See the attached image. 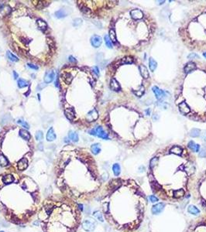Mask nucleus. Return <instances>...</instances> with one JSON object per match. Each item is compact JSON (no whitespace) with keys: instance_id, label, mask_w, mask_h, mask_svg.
<instances>
[{"instance_id":"obj_1","label":"nucleus","mask_w":206,"mask_h":232,"mask_svg":"<svg viewBox=\"0 0 206 232\" xmlns=\"http://www.w3.org/2000/svg\"><path fill=\"white\" fill-rule=\"evenodd\" d=\"M96 221L94 220L92 218H87L85 219V221H83L82 223V228L83 229L86 231H88V232H91V231H93L96 227Z\"/></svg>"},{"instance_id":"obj_2","label":"nucleus","mask_w":206,"mask_h":232,"mask_svg":"<svg viewBox=\"0 0 206 232\" xmlns=\"http://www.w3.org/2000/svg\"><path fill=\"white\" fill-rule=\"evenodd\" d=\"M89 134L93 135H97L98 137L102 138L103 139H109L108 134L104 131V129L101 126H97L95 129L89 131Z\"/></svg>"},{"instance_id":"obj_3","label":"nucleus","mask_w":206,"mask_h":232,"mask_svg":"<svg viewBox=\"0 0 206 232\" xmlns=\"http://www.w3.org/2000/svg\"><path fill=\"white\" fill-rule=\"evenodd\" d=\"M102 40L101 36H99L98 35H94L91 38V43L92 45V47H94L95 48L99 47L102 44Z\"/></svg>"},{"instance_id":"obj_4","label":"nucleus","mask_w":206,"mask_h":232,"mask_svg":"<svg viewBox=\"0 0 206 232\" xmlns=\"http://www.w3.org/2000/svg\"><path fill=\"white\" fill-rule=\"evenodd\" d=\"M55 78V72L54 70H48L46 72L44 76V82L46 84H49L52 82Z\"/></svg>"},{"instance_id":"obj_5","label":"nucleus","mask_w":206,"mask_h":232,"mask_svg":"<svg viewBox=\"0 0 206 232\" xmlns=\"http://www.w3.org/2000/svg\"><path fill=\"white\" fill-rule=\"evenodd\" d=\"M99 117V114L98 112L95 110V109H92V111H90L87 115H86V119L88 121H94L95 120H96Z\"/></svg>"},{"instance_id":"obj_6","label":"nucleus","mask_w":206,"mask_h":232,"mask_svg":"<svg viewBox=\"0 0 206 232\" xmlns=\"http://www.w3.org/2000/svg\"><path fill=\"white\" fill-rule=\"evenodd\" d=\"M152 90H153V91L154 94H155L157 100H161L163 98H164V97H165V92L163 91L162 90H160L158 87L153 86Z\"/></svg>"},{"instance_id":"obj_7","label":"nucleus","mask_w":206,"mask_h":232,"mask_svg":"<svg viewBox=\"0 0 206 232\" xmlns=\"http://www.w3.org/2000/svg\"><path fill=\"white\" fill-rule=\"evenodd\" d=\"M165 207V204L164 203H159L156 205H154L152 207V213L153 214H158L164 210Z\"/></svg>"},{"instance_id":"obj_8","label":"nucleus","mask_w":206,"mask_h":232,"mask_svg":"<svg viewBox=\"0 0 206 232\" xmlns=\"http://www.w3.org/2000/svg\"><path fill=\"white\" fill-rule=\"evenodd\" d=\"M17 167H18V169L20 170H21V171L27 169L28 167V160H27V158H22L18 162Z\"/></svg>"},{"instance_id":"obj_9","label":"nucleus","mask_w":206,"mask_h":232,"mask_svg":"<svg viewBox=\"0 0 206 232\" xmlns=\"http://www.w3.org/2000/svg\"><path fill=\"white\" fill-rule=\"evenodd\" d=\"M131 17L133 19H141L143 17V13L139 9H133L130 12Z\"/></svg>"},{"instance_id":"obj_10","label":"nucleus","mask_w":206,"mask_h":232,"mask_svg":"<svg viewBox=\"0 0 206 232\" xmlns=\"http://www.w3.org/2000/svg\"><path fill=\"white\" fill-rule=\"evenodd\" d=\"M179 110H180V112H181L184 115H187V114L190 113V112H191L190 107L184 101L181 102V104L179 105Z\"/></svg>"},{"instance_id":"obj_11","label":"nucleus","mask_w":206,"mask_h":232,"mask_svg":"<svg viewBox=\"0 0 206 232\" xmlns=\"http://www.w3.org/2000/svg\"><path fill=\"white\" fill-rule=\"evenodd\" d=\"M64 113H65L66 117L69 120H73L75 118V112H74V109L73 108H67L66 110L64 111Z\"/></svg>"},{"instance_id":"obj_12","label":"nucleus","mask_w":206,"mask_h":232,"mask_svg":"<svg viewBox=\"0 0 206 232\" xmlns=\"http://www.w3.org/2000/svg\"><path fill=\"white\" fill-rule=\"evenodd\" d=\"M197 68L196 67V64L193 62H189L186 64V66L184 67V72L186 74H188V73H191V71H193L194 70H195Z\"/></svg>"},{"instance_id":"obj_13","label":"nucleus","mask_w":206,"mask_h":232,"mask_svg":"<svg viewBox=\"0 0 206 232\" xmlns=\"http://www.w3.org/2000/svg\"><path fill=\"white\" fill-rule=\"evenodd\" d=\"M110 87L112 91H119L121 89L120 85L115 78H112L110 81Z\"/></svg>"},{"instance_id":"obj_14","label":"nucleus","mask_w":206,"mask_h":232,"mask_svg":"<svg viewBox=\"0 0 206 232\" xmlns=\"http://www.w3.org/2000/svg\"><path fill=\"white\" fill-rule=\"evenodd\" d=\"M56 137L57 136H56V134L54 131V128H50L47 133V140L48 142H52L54 139H56Z\"/></svg>"},{"instance_id":"obj_15","label":"nucleus","mask_w":206,"mask_h":232,"mask_svg":"<svg viewBox=\"0 0 206 232\" xmlns=\"http://www.w3.org/2000/svg\"><path fill=\"white\" fill-rule=\"evenodd\" d=\"M19 135H20V136L22 139L27 140V141H29L31 138V135L30 134V132L27 130H25V129H20V132H19Z\"/></svg>"},{"instance_id":"obj_16","label":"nucleus","mask_w":206,"mask_h":232,"mask_svg":"<svg viewBox=\"0 0 206 232\" xmlns=\"http://www.w3.org/2000/svg\"><path fill=\"white\" fill-rule=\"evenodd\" d=\"M2 182L5 184H10V183L14 182L15 178L13 176L11 175V174H8V175H5V176H2Z\"/></svg>"},{"instance_id":"obj_17","label":"nucleus","mask_w":206,"mask_h":232,"mask_svg":"<svg viewBox=\"0 0 206 232\" xmlns=\"http://www.w3.org/2000/svg\"><path fill=\"white\" fill-rule=\"evenodd\" d=\"M139 71L142 77H144L145 79H147L148 77H149V71H148L147 68L144 65H139Z\"/></svg>"},{"instance_id":"obj_18","label":"nucleus","mask_w":206,"mask_h":232,"mask_svg":"<svg viewBox=\"0 0 206 232\" xmlns=\"http://www.w3.org/2000/svg\"><path fill=\"white\" fill-rule=\"evenodd\" d=\"M188 148L190 149H191L192 151L194 152H198L199 150H200V145L196 144L195 143H194L193 141H191L188 143Z\"/></svg>"},{"instance_id":"obj_19","label":"nucleus","mask_w":206,"mask_h":232,"mask_svg":"<svg viewBox=\"0 0 206 232\" xmlns=\"http://www.w3.org/2000/svg\"><path fill=\"white\" fill-rule=\"evenodd\" d=\"M36 23H37V26H38V27H39L40 29H41V30H46L47 29V24L46 22L43 21V19H37Z\"/></svg>"},{"instance_id":"obj_20","label":"nucleus","mask_w":206,"mask_h":232,"mask_svg":"<svg viewBox=\"0 0 206 232\" xmlns=\"http://www.w3.org/2000/svg\"><path fill=\"white\" fill-rule=\"evenodd\" d=\"M91 150L92 152V153L94 155H98L100 152H101V146L100 144L99 143H95L93 145H92L91 146Z\"/></svg>"},{"instance_id":"obj_21","label":"nucleus","mask_w":206,"mask_h":232,"mask_svg":"<svg viewBox=\"0 0 206 232\" xmlns=\"http://www.w3.org/2000/svg\"><path fill=\"white\" fill-rule=\"evenodd\" d=\"M68 12L65 11V9H59L57 12H55V16L58 19H61V18H64L65 16H68Z\"/></svg>"},{"instance_id":"obj_22","label":"nucleus","mask_w":206,"mask_h":232,"mask_svg":"<svg viewBox=\"0 0 206 232\" xmlns=\"http://www.w3.org/2000/svg\"><path fill=\"white\" fill-rule=\"evenodd\" d=\"M61 77H62V79L65 81V83H67V84L70 83V81H71L72 79H73L72 75L70 74V73H67V72L66 73H63Z\"/></svg>"},{"instance_id":"obj_23","label":"nucleus","mask_w":206,"mask_h":232,"mask_svg":"<svg viewBox=\"0 0 206 232\" xmlns=\"http://www.w3.org/2000/svg\"><path fill=\"white\" fill-rule=\"evenodd\" d=\"M68 136H69V139L71 140L72 142H74V143H77V142H78V139H79L78 135L75 132H73V131H70L69 132Z\"/></svg>"},{"instance_id":"obj_24","label":"nucleus","mask_w":206,"mask_h":232,"mask_svg":"<svg viewBox=\"0 0 206 232\" xmlns=\"http://www.w3.org/2000/svg\"><path fill=\"white\" fill-rule=\"evenodd\" d=\"M157 61L153 59V58L150 57V60H149V67H150V69L152 72H153L154 70H156L157 68Z\"/></svg>"},{"instance_id":"obj_25","label":"nucleus","mask_w":206,"mask_h":232,"mask_svg":"<svg viewBox=\"0 0 206 232\" xmlns=\"http://www.w3.org/2000/svg\"><path fill=\"white\" fill-rule=\"evenodd\" d=\"M188 213H190V214H191L193 215H198L199 213H200V210L193 205H190L188 207Z\"/></svg>"},{"instance_id":"obj_26","label":"nucleus","mask_w":206,"mask_h":232,"mask_svg":"<svg viewBox=\"0 0 206 232\" xmlns=\"http://www.w3.org/2000/svg\"><path fill=\"white\" fill-rule=\"evenodd\" d=\"M9 165V160L4 155L0 154V166L4 167Z\"/></svg>"},{"instance_id":"obj_27","label":"nucleus","mask_w":206,"mask_h":232,"mask_svg":"<svg viewBox=\"0 0 206 232\" xmlns=\"http://www.w3.org/2000/svg\"><path fill=\"white\" fill-rule=\"evenodd\" d=\"M171 152L173 154L180 156V155H181V153H182V149L179 146H173L171 149Z\"/></svg>"},{"instance_id":"obj_28","label":"nucleus","mask_w":206,"mask_h":232,"mask_svg":"<svg viewBox=\"0 0 206 232\" xmlns=\"http://www.w3.org/2000/svg\"><path fill=\"white\" fill-rule=\"evenodd\" d=\"M109 38H110V40L112 41V43H115L117 42V39H116V35H115V32L114 29H111L109 30Z\"/></svg>"},{"instance_id":"obj_29","label":"nucleus","mask_w":206,"mask_h":232,"mask_svg":"<svg viewBox=\"0 0 206 232\" xmlns=\"http://www.w3.org/2000/svg\"><path fill=\"white\" fill-rule=\"evenodd\" d=\"M17 84H18V87L20 88H23V87H26L29 85L28 81H27L24 79H19Z\"/></svg>"},{"instance_id":"obj_30","label":"nucleus","mask_w":206,"mask_h":232,"mask_svg":"<svg viewBox=\"0 0 206 232\" xmlns=\"http://www.w3.org/2000/svg\"><path fill=\"white\" fill-rule=\"evenodd\" d=\"M112 170H113V173L115 174V176H119L120 174V172H121L120 166L118 163H115L112 166Z\"/></svg>"},{"instance_id":"obj_31","label":"nucleus","mask_w":206,"mask_h":232,"mask_svg":"<svg viewBox=\"0 0 206 232\" xmlns=\"http://www.w3.org/2000/svg\"><path fill=\"white\" fill-rule=\"evenodd\" d=\"M6 55H7V57H8V59L9 60H11V61H12V62H17V61H19V59H18V57H16L14 54H12L10 51H7L6 52Z\"/></svg>"},{"instance_id":"obj_32","label":"nucleus","mask_w":206,"mask_h":232,"mask_svg":"<svg viewBox=\"0 0 206 232\" xmlns=\"http://www.w3.org/2000/svg\"><path fill=\"white\" fill-rule=\"evenodd\" d=\"M133 62H134L133 58L131 57H126L123 58L121 60V63H123V64H131Z\"/></svg>"},{"instance_id":"obj_33","label":"nucleus","mask_w":206,"mask_h":232,"mask_svg":"<svg viewBox=\"0 0 206 232\" xmlns=\"http://www.w3.org/2000/svg\"><path fill=\"white\" fill-rule=\"evenodd\" d=\"M200 135V130L198 128H192L190 132V135L193 138H196Z\"/></svg>"},{"instance_id":"obj_34","label":"nucleus","mask_w":206,"mask_h":232,"mask_svg":"<svg viewBox=\"0 0 206 232\" xmlns=\"http://www.w3.org/2000/svg\"><path fill=\"white\" fill-rule=\"evenodd\" d=\"M104 40H105V45L107 46L108 48H112V43L110 40V38H109L108 36L105 35V37H104Z\"/></svg>"},{"instance_id":"obj_35","label":"nucleus","mask_w":206,"mask_h":232,"mask_svg":"<svg viewBox=\"0 0 206 232\" xmlns=\"http://www.w3.org/2000/svg\"><path fill=\"white\" fill-rule=\"evenodd\" d=\"M93 216H94L96 219H97V220H99V221H101V222L104 221V219H103V217H102V214H101V212H99V211H95L94 214H93Z\"/></svg>"},{"instance_id":"obj_36","label":"nucleus","mask_w":206,"mask_h":232,"mask_svg":"<svg viewBox=\"0 0 206 232\" xmlns=\"http://www.w3.org/2000/svg\"><path fill=\"white\" fill-rule=\"evenodd\" d=\"M43 133L41 132V131H37L36 132V135H35V138L37 141H40L43 139Z\"/></svg>"},{"instance_id":"obj_37","label":"nucleus","mask_w":206,"mask_h":232,"mask_svg":"<svg viewBox=\"0 0 206 232\" xmlns=\"http://www.w3.org/2000/svg\"><path fill=\"white\" fill-rule=\"evenodd\" d=\"M158 158L157 157H154V158H153L151 160H150V167L152 169V168H153L154 166H155L156 165H157V162H158Z\"/></svg>"},{"instance_id":"obj_38","label":"nucleus","mask_w":206,"mask_h":232,"mask_svg":"<svg viewBox=\"0 0 206 232\" xmlns=\"http://www.w3.org/2000/svg\"><path fill=\"white\" fill-rule=\"evenodd\" d=\"M184 195V191L183 190H178L174 192V197L176 198H179Z\"/></svg>"},{"instance_id":"obj_39","label":"nucleus","mask_w":206,"mask_h":232,"mask_svg":"<svg viewBox=\"0 0 206 232\" xmlns=\"http://www.w3.org/2000/svg\"><path fill=\"white\" fill-rule=\"evenodd\" d=\"M133 92L136 94L137 96H139V97H140V96H142L143 95V94L144 93V87L143 86H141V87H140V89L138 91H133Z\"/></svg>"},{"instance_id":"obj_40","label":"nucleus","mask_w":206,"mask_h":232,"mask_svg":"<svg viewBox=\"0 0 206 232\" xmlns=\"http://www.w3.org/2000/svg\"><path fill=\"white\" fill-rule=\"evenodd\" d=\"M17 123L18 124H20V125H21L23 127H24V128H30V125H29V124L27 123V121H23V120H18L17 121Z\"/></svg>"},{"instance_id":"obj_41","label":"nucleus","mask_w":206,"mask_h":232,"mask_svg":"<svg viewBox=\"0 0 206 232\" xmlns=\"http://www.w3.org/2000/svg\"><path fill=\"white\" fill-rule=\"evenodd\" d=\"M81 23H82V19H79V18H77L74 20L73 26H74V27H78V26H80Z\"/></svg>"},{"instance_id":"obj_42","label":"nucleus","mask_w":206,"mask_h":232,"mask_svg":"<svg viewBox=\"0 0 206 232\" xmlns=\"http://www.w3.org/2000/svg\"><path fill=\"white\" fill-rule=\"evenodd\" d=\"M199 156L202 158H205L206 157V149H202L200 152H199Z\"/></svg>"},{"instance_id":"obj_43","label":"nucleus","mask_w":206,"mask_h":232,"mask_svg":"<svg viewBox=\"0 0 206 232\" xmlns=\"http://www.w3.org/2000/svg\"><path fill=\"white\" fill-rule=\"evenodd\" d=\"M188 59H190V60H191V59H194V58H198V56L196 54L192 53V54H189L188 56Z\"/></svg>"},{"instance_id":"obj_44","label":"nucleus","mask_w":206,"mask_h":232,"mask_svg":"<svg viewBox=\"0 0 206 232\" xmlns=\"http://www.w3.org/2000/svg\"><path fill=\"white\" fill-rule=\"evenodd\" d=\"M150 201L152 203H155V202L158 201V198L157 197H155V196H153V195L150 197Z\"/></svg>"},{"instance_id":"obj_45","label":"nucleus","mask_w":206,"mask_h":232,"mask_svg":"<svg viewBox=\"0 0 206 232\" xmlns=\"http://www.w3.org/2000/svg\"><path fill=\"white\" fill-rule=\"evenodd\" d=\"M28 67L30 68V69H34V70H38V67L36 65H34L33 63H28L27 64Z\"/></svg>"},{"instance_id":"obj_46","label":"nucleus","mask_w":206,"mask_h":232,"mask_svg":"<svg viewBox=\"0 0 206 232\" xmlns=\"http://www.w3.org/2000/svg\"><path fill=\"white\" fill-rule=\"evenodd\" d=\"M93 70H94V72L95 73V74L96 75H99V68H98V67H93Z\"/></svg>"},{"instance_id":"obj_47","label":"nucleus","mask_w":206,"mask_h":232,"mask_svg":"<svg viewBox=\"0 0 206 232\" xmlns=\"http://www.w3.org/2000/svg\"><path fill=\"white\" fill-rule=\"evenodd\" d=\"M69 60L70 61V62H72V63H75L76 62V60H75V58L74 57H72V56H70L69 57Z\"/></svg>"},{"instance_id":"obj_48","label":"nucleus","mask_w":206,"mask_h":232,"mask_svg":"<svg viewBox=\"0 0 206 232\" xmlns=\"http://www.w3.org/2000/svg\"><path fill=\"white\" fill-rule=\"evenodd\" d=\"M153 118L154 120H158V119L160 118V116H159L158 115H154L153 117Z\"/></svg>"},{"instance_id":"obj_49","label":"nucleus","mask_w":206,"mask_h":232,"mask_svg":"<svg viewBox=\"0 0 206 232\" xmlns=\"http://www.w3.org/2000/svg\"><path fill=\"white\" fill-rule=\"evenodd\" d=\"M202 139L206 142V131H205V133H203V135H202Z\"/></svg>"},{"instance_id":"obj_50","label":"nucleus","mask_w":206,"mask_h":232,"mask_svg":"<svg viewBox=\"0 0 206 232\" xmlns=\"http://www.w3.org/2000/svg\"><path fill=\"white\" fill-rule=\"evenodd\" d=\"M145 112H146V115H150V112H151V111L150 110V109H146V110Z\"/></svg>"},{"instance_id":"obj_51","label":"nucleus","mask_w":206,"mask_h":232,"mask_svg":"<svg viewBox=\"0 0 206 232\" xmlns=\"http://www.w3.org/2000/svg\"><path fill=\"white\" fill-rule=\"evenodd\" d=\"M13 74H14V78H15V79H17V77H19V75L16 74V71H13Z\"/></svg>"},{"instance_id":"obj_52","label":"nucleus","mask_w":206,"mask_h":232,"mask_svg":"<svg viewBox=\"0 0 206 232\" xmlns=\"http://www.w3.org/2000/svg\"><path fill=\"white\" fill-rule=\"evenodd\" d=\"M78 207H79V209L81 210H83V205L82 204H78Z\"/></svg>"},{"instance_id":"obj_53","label":"nucleus","mask_w":206,"mask_h":232,"mask_svg":"<svg viewBox=\"0 0 206 232\" xmlns=\"http://www.w3.org/2000/svg\"><path fill=\"white\" fill-rule=\"evenodd\" d=\"M203 56H204V57H205V58H206V52H205V53H204V54H203Z\"/></svg>"},{"instance_id":"obj_54","label":"nucleus","mask_w":206,"mask_h":232,"mask_svg":"<svg viewBox=\"0 0 206 232\" xmlns=\"http://www.w3.org/2000/svg\"><path fill=\"white\" fill-rule=\"evenodd\" d=\"M34 224H38V222H34Z\"/></svg>"},{"instance_id":"obj_55","label":"nucleus","mask_w":206,"mask_h":232,"mask_svg":"<svg viewBox=\"0 0 206 232\" xmlns=\"http://www.w3.org/2000/svg\"><path fill=\"white\" fill-rule=\"evenodd\" d=\"M0 232H4V231H0Z\"/></svg>"}]
</instances>
